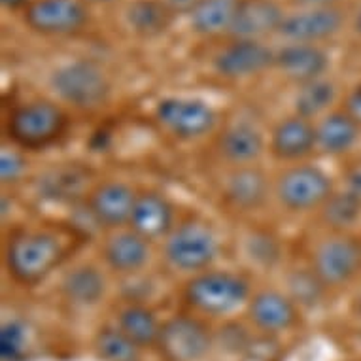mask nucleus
Wrapping results in <instances>:
<instances>
[{
	"label": "nucleus",
	"instance_id": "obj_1",
	"mask_svg": "<svg viewBox=\"0 0 361 361\" xmlns=\"http://www.w3.org/2000/svg\"><path fill=\"white\" fill-rule=\"evenodd\" d=\"M65 259V248L49 231H19L8 240L4 263L19 284L35 286L49 276Z\"/></svg>",
	"mask_w": 361,
	"mask_h": 361
},
{
	"label": "nucleus",
	"instance_id": "obj_2",
	"mask_svg": "<svg viewBox=\"0 0 361 361\" xmlns=\"http://www.w3.org/2000/svg\"><path fill=\"white\" fill-rule=\"evenodd\" d=\"M252 297L248 279L231 271H202L185 284L184 299L190 307L208 316H227Z\"/></svg>",
	"mask_w": 361,
	"mask_h": 361
},
{
	"label": "nucleus",
	"instance_id": "obj_3",
	"mask_svg": "<svg viewBox=\"0 0 361 361\" xmlns=\"http://www.w3.org/2000/svg\"><path fill=\"white\" fill-rule=\"evenodd\" d=\"M219 252L218 235L204 221L188 219L165 238V259L180 273L208 271Z\"/></svg>",
	"mask_w": 361,
	"mask_h": 361
},
{
	"label": "nucleus",
	"instance_id": "obj_4",
	"mask_svg": "<svg viewBox=\"0 0 361 361\" xmlns=\"http://www.w3.org/2000/svg\"><path fill=\"white\" fill-rule=\"evenodd\" d=\"M66 123L63 108L49 101H32L10 114L8 135L19 148L40 149L54 144L65 133Z\"/></svg>",
	"mask_w": 361,
	"mask_h": 361
},
{
	"label": "nucleus",
	"instance_id": "obj_5",
	"mask_svg": "<svg viewBox=\"0 0 361 361\" xmlns=\"http://www.w3.org/2000/svg\"><path fill=\"white\" fill-rule=\"evenodd\" d=\"M51 89L61 101L80 110H93L108 99L110 83L91 61H72L51 74Z\"/></svg>",
	"mask_w": 361,
	"mask_h": 361
},
{
	"label": "nucleus",
	"instance_id": "obj_6",
	"mask_svg": "<svg viewBox=\"0 0 361 361\" xmlns=\"http://www.w3.org/2000/svg\"><path fill=\"white\" fill-rule=\"evenodd\" d=\"M276 199L290 212H308L322 208L333 195L331 176L320 166L293 165L280 172L274 184Z\"/></svg>",
	"mask_w": 361,
	"mask_h": 361
},
{
	"label": "nucleus",
	"instance_id": "obj_7",
	"mask_svg": "<svg viewBox=\"0 0 361 361\" xmlns=\"http://www.w3.org/2000/svg\"><path fill=\"white\" fill-rule=\"evenodd\" d=\"M310 267L327 288L348 284L361 273V243L346 233H335L316 244Z\"/></svg>",
	"mask_w": 361,
	"mask_h": 361
},
{
	"label": "nucleus",
	"instance_id": "obj_8",
	"mask_svg": "<svg viewBox=\"0 0 361 361\" xmlns=\"http://www.w3.org/2000/svg\"><path fill=\"white\" fill-rule=\"evenodd\" d=\"M155 118L178 140H197L208 135L216 125V114L210 104L185 97L163 99L155 108Z\"/></svg>",
	"mask_w": 361,
	"mask_h": 361
},
{
	"label": "nucleus",
	"instance_id": "obj_9",
	"mask_svg": "<svg viewBox=\"0 0 361 361\" xmlns=\"http://www.w3.org/2000/svg\"><path fill=\"white\" fill-rule=\"evenodd\" d=\"M157 346L169 361H199L208 354L212 337L201 320L174 316L161 326Z\"/></svg>",
	"mask_w": 361,
	"mask_h": 361
},
{
	"label": "nucleus",
	"instance_id": "obj_10",
	"mask_svg": "<svg viewBox=\"0 0 361 361\" xmlns=\"http://www.w3.org/2000/svg\"><path fill=\"white\" fill-rule=\"evenodd\" d=\"M30 29L42 35H71L87 21L82 0H35L25 13Z\"/></svg>",
	"mask_w": 361,
	"mask_h": 361
},
{
	"label": "nucleus",
	"instance_id": "obj_11",
	"mask_svg": "<svg viewBox=\"0 0 361 361\" xmlns=\"http://www.w3.org/2000/svg\"><path fill=\"white\" fill-rule=\"evenodd\" d=\"M137 191L125 182H104L91 191L87 210L97 225L106 229H123L129 225L130 214L137 202Z\"/></svg>",
	"mask_w": 361,
	"mask_h": 361
},
{
	"label": "nucleus",
	"instance_id": "obj_12",
	"mask_svg": "<svg viewBox=\"0 0 361 361\" xmlns=\"http://www.w3.org/2000/svg\"><path fill=\"white\" fill-rule=\"evenodd\" d=\"M127 227L146 238L148 243L166 238L174 229L172 204L163 193L142 191L137 195V202Z\"/></svg>",
	"mask_w": 361,
	"mask_h": 361
},
{
	"label": "nucleus",
	"instance_id": "obj_13",
	"mask_svg": "<svg viewBox=\"0 0 361 361\" xmlns=\"http://www.w3.org/2000/svg\"><path fill=\"white\" fill-rule=\"evenodd\" d=\"M269 193H271L269 178L259 166H235V171L229 172V176L225 178V202L240 212L259 210L269 199Z\"/></svg>",
	"mask_w": 361,
	"mask_h": 361
},
{
	"label": "nucleus",
	"instance_id": "obj_14",
	"mask_svg": "<svg viewBox=\"0 0 361 361\" xmlns=\"http://www.w3.org/2000/svg\"><path fill=\"white\" fill-rule=\"evenodd\" d=\"M276 54L257 40H237L216 57L214 66L218 74L229 80L248 78L274 65Z\"/></svg>",
	"mask_w": 361,
	"mask_h": 361
},
{
	"label": "nucleus",
	"instance_id": "obj_15",
	"mask_svg": "<svg viewBox=\"0 0 361 361\" xmlns=\"http://www.w3.org/2000/svg\"><path fill=\"white\" fill-rule=\"evenodd\" d=\"M343 16L333 8L316 6L312 10L286 16L279 32L291 44H314L338 32Z\"/></svg>",
	"mask_w": 361,
	"mask_h": 361
},
{
	"label": "nucleus",
	"instance_id": "obj_16",
	"mask_svg": "<svg viewBox=\"0 0 361 361\" xmlns=\"http://www.w3.org/2000/svg\"><path fill=\"white\" fill-rule=\"evenodd\" d=\"M248 316L255 327L267 333L288 331L295 326L297 305L288 293L276 290H261L250 297Z\"/></svg>",
	"mask_w": 361,
	"mask_h": 361
},
{
	"label": "nucleus",
	"instance_id": "obj_17",
	"mask_svg": "<svg viewBox=\"0 0 361 361\" xmlns=\"http://www.w3.org/2000/svg\"><path fill=\"white\" fill-rule=\"evenodd\" d=\"M271 152L280 161H301L316 152V125L301 116L282 119L273 130Z\"/></svg>",
	"mask_w": 361,
	"mask_h": 361
},
{
	"label": "nucleus",
	"instance_id": "obj_18",
	"mask_svg": "<svg viewBox=\"0 0 361 361\" xmlns=\"http://www.w3.org/2000/svg\"><path fill=\"white\" fill-rule=\"evenodd\" d=\"M106 265L118 274H135L149 261V243L133 229H116L102 248Z\"/></svg>",
	"mask_w": 361,
	"mask_h": 361
},
{
	"label": "nucleus",
	"instance_id": "obj_19",
	"mask_svg": "<svg viewBox=\"0 0 361 361\" xmlns=\"http://www.w3.org/2000/svg\"><path fill=\"white\" fill-rule=\"evenodd\" d=\"M284 13L273 0H240L229 32L237 40H257L273 30H279Z\"/></svg>",
	"mask_w": 361,
	"mask_h": 361
},
{
	"label": "nucleus",
	"instance_id": "obj_20",
	"mask_svg": "<svg viewBox=\"0 0 361 361\" xmlns=\"http://www.w3.org/2000/svg\"><path fill=\"white\" fill-rule=\"evenodd\" d=\"M274 65L286 78L301 85L320 80L329 66V57L314 44H290L276 54Z\"/></svg>",
	"mask_w": 361,
	"mask_h": 361
},
{
	"label": "nucleus",
	"instance_id": "obj_21",
	"mask_svg": "<svg viewBox=\"0 0 361 361\" xmlns=\"http://www.w3.org/2000/svg\"><path fill=\"white\" fill-rule=\"evenodd\" d=\"M265 149V138L252 123H231L218 138V154L235 166L254 165Z\"/></svg>",
	"mask_w": 361,
	"mask_h": 361
},
{
	"label": "nucleus",
	"instance_id": "obj_22",
	"mask_svg": "<svg viewBox=\"0 0 361 361\" xmlns=\"http://www.w3.org/2000/svg\"><path fill=\"white\" fill-rule=\"evenodd\" d=\"M360 127L348 112H329L316 123V152L335 157L354 148Z\"/></svg>",
	"mask_w": 361,
	"mask_h": 361
},
{
	"label": "nucleus",
	"instance_id": "obj_23",
	"mask_svg": "<svg viewBox=\"0 0 361 361\" xmlns=\"http://www.w3.org/2000/svg\"><path fill=\"white\" fill-rule=\"evenodd\" d=\"M106 291V280L93 265H78L61 280V293L74 307H91L101 301Z\"/></svg>",
	"mask_w": 361,
	"mask_h": 361
},
{
	"label": "nucleus",
	"instance_id": "obj_24",
	"mask_svg": "<svg viewBox=\"0 0 361 361\" xmlns=\"http://www.w3.org/2000/svg\"><path fill=\"white\" fill-rule=\"evenodd\" d=\"M240 0H201L191 12V25L199 35H219L229 30Z\"/></svg>",
	"mask_w": 361,
	"mask_h": 361
},
{
	"label": "nucleus",
	"instance_id": "obj_25",
	"mask_svg": "<svg viewBox=\"0 0 361 361\" xmlns=\"http://www.w3.org/2000/svg\"><path fill=\"white\" fill-rule=\"evenodd\" d=\"M127 23L135 32L144 36L159 35L169 27L172 18V10L165 2L159 0H135L127 12Z\"/></svg>",
	"mask_w": 361,
	"mask_h": 361
},
{
	"label": "nucleus",
	"instance_id": "obj_26",
	"mask_svg": "<svg viewBox=\"0 0 361 361\" xmlns=\"http://www.w3.org/2000/svg\"><path fill=\"white\" fill-rule=\"evenodd\" d=\"M119 329L140 348L157 344L161 335V326L155 314L142 305H129L119 312Z\"/></svg>",
	"mask_w": 361,
	"mask_h": 361
},
{
	"label": "nucleus",
	"instance_id": "obj_27",
	"mask_svg": "<svg viewBox=\"0 0 361 361\" xmlns=\"http://www.w3.org/2000/svg\"><path fill=\"white\" fill-rule=\"evenodd\" d=\"M335 95H337L335 85L324 80V78L314 80V82L301 83L295 95V101H293L295 114L312 121L314 118L322 116L327 108L331 106L333 101H335Z\"/></svg>",
	"mask_w": 361,
	"mask_h": 361
},
{
	"label": "nucleus",
	"instance_id": "obj_28",
	"mask_svg": "<svg viewBox=\"0 0 361 361\" xmlns=\"http://www.w3.org/2000/svg\"><path fill=\"white\" fill-rule=\"evenodd\" d=\"M322 221L335 233H344L361 218V202L348 191H338L324 202L320 208Z\"/></svg>",
	"mask_w": 361,
	"mask_h": 361
},
{
	"label": "nucleus",
	"instance_id": "obj_29",
	"mask_svg": "<svg viewBox=\"0 0 361 361\" xmlns=\"http://www.w3.org/2000/svg\"><path fill=\"white\" fill-rule=\"evenodd\" d=\"M286 284H288V295L299 307H316L324 299L327 290V286L314 273L312 267L291 271L286 279Z\"/></svg>",
	"mask_w": 361,
	"mask_h": 361
},
{
	"label": "nucleus",
	"instance_id": "obj_30",
	"mask_svg": "<svg viewBox=\"0 0 361 361\" xmlns=\"http://www.w3.org/2000/svg\"><path fill=\"white\" fill-rule=\"evenodd\" d=\"M97 355L102 361H140V346L121 329H101L95 338Z\"/></svg>",
	"mask_w": 361,
	"mask_h": 361
},
{
	"label": "nucleus",
	"instance_id": "obj_31",
	"mask_svg": "<svg viewBox=\"0 0 361 361\" xmlns=\"http://www.w3.org/2000/svg\"><path fill=\"white\" fill-rule=\"evenodd\" d=\"M246 255L255 265L271 269L280 261V244L271 233L252 231L246 237Z\"/></svg>",
	"mask_w": 361,
	"mask_h": 361
},
{
	"label": "nucleus",
	"instance_id": "obj_32",
	"mask_svg": "<svg viewBox=\"0 0 361 361\" xmlns=\"http://www.w3.org/2000/svg\"><path fill=\"white\" fill-rule=\"evenodd\" d=\"M27 348V329L21 322H4L0 327V357L2 361H19Z\"/></svg>",
	"mask_w": 361,
	"mask_h": 361
},
{
	"label": "nucleus",
	"instance_id": "obj_33",
	"mask_svg": "<svg viewBox=\"0 0 361 361\" xmlns=\"http://www.w3.org/2000/svg\"><path fill=\"white\" fill-rule=\"evenodd\" d=\"M27 172V159L18 149H2L0 154V178L2 184L12 185L21 182Z\"/></svg>",
	"mask_w": 361,
	"mask_h": 361
},
{
	"label": "nucleus",
	"instance_id": "obj_34",
	"mask_svg": "<svg viewBox=\"0 0 361 361\" xmlns=\"http://www.w3.org/2000/svg\"><path fill=\"white\" fill-rule=\"evenodd\" d=\"M344 191L354 195L361 202V163L352 165L344 174Z\"/></svg>",
	"mask_w": 361,
	"mask_h": 361
},
{
	"label": "nucleus",
	"instance_id": "obj_35",
	"mask_svg": "<svg viewBox=\"0 0 361 361\" xmlns=\"http://www.w3.org/2000/svg\"><path fill=\"white\" fill-rule=\"evenodd\" d=\"M346 112L352 116V118L361 125V85L357 89L352 91V95L348 97V102H346Z\"/></svg>",
	"mask_w": 361,
	"mask_h": 361
},
{
	"label": "nucleus",
	"instance_id": "obj_36",
	"mask_svg": "<svg viewBox=\"0 0 361 361\" xmlns=\"http://www.w3.org/2000/svg\"><path fill=\"white\" fill-rule=\"evenodd\" d=\"M165 4L171 8L172 12H193L199 4H201V0H165Z\"/></svg>",
	"mask_w": 361,
	"mask_h": 361
},
{
	"label": "nucleus",
	"instance_id": "obj_37",
	"mask_svg": "<svg viewBox=\"0 0 361 361\" xmlns=\"http://www.w3.org/2000/svg\"><path fill=\"white\" fill-rule=\"evenodd\" d=\"M0 2H2V4H4L6 8H10V10H13V8L25 6V4H27L29 0H0Z\"/></svg>",
	"mask_w": 361,
	"mask_h": 361
},
{
	"label": "nucleus",
	"instance_id": "obj_38",
	"mask_svg": "<svg viewBox=\"0 0 361 361\" xmlns=\"http://www.w3.org/2000/svg\"><path fill=\"white\" fill-rule=\"evenodd\" d=\"M302 4H312V6H324L327 2H333V0H299Z\"/></svg>",
	"mask_w": 361,
	"mask_h": 361
},
{
	"label": "nucleus",
	"instance_id": "obj_39",
	"mask_svg": "<svg viewBox=\"0 0 361 361\" xmlns=\"http://www.w3.org/2000/svg\"><path fill=\"white\" fill-rule=\"evenodd\" d=\"M355 30H357V35L361 36V12L360 16H357V19H355Z\"/></svg>",
	"mask_w": 361,
	"mask_h": 361
},
{
	"label": "nucleus",
	"instance_id": "obj_40",
	"mask_svg": "<svg viewBox=\"0 0 361 361\" xmlns=\"http://www.w3.org/2000/svg\"><path fill=\"white\" fill-rule=\"evenodd\" d=\"M89 2H108V0H89Z\"/></svg>",
	"mask_w": 361,
	"mask_h": 361
}]
</instances>
